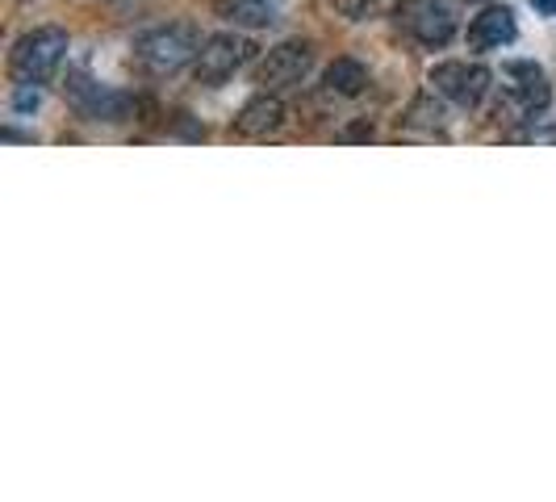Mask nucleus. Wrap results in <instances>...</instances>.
Returning a JSON list of instances; mask_svg holds the SVG:
<instances>
[{
	"instance_id": "f257e3e1",
	"label": "nucleus",
	"mask_w": 556,
	"mask_h": 502,
	"mask_svg": "<svg viewBox=\"0 0 556 502\" xmlns=\"http://www.w3.org/2000/svg\"><path fill=\"white\" fill-rule=\"evenodd\" d=\"M201 29L193 22H172V26L147 29L135 42V59L147 76H176L180 67L197 63L201 55Z\"/></svg>"
},
{
	"instance_id": "f03ea898",
	"label": "nucleus",
	"mask_w": 556,
	"mask_h": 502,
	"mask_svg": "<svg viewBox=\"0 0 556 502\" xmlns=\"http://www.w3.org/2000/svg\"><path fill=\"white\" fill-rule=\"evenodd\" d=\"M63 55H67V29L42 26L13 42V51H9V72H13V80L47 84L51 76H59Z\"/></svg>"
},
{
	"instance_id": "7ed1b4c3",
	"label": "nucleus",
	"mask_w": 556,
	"mask_h": 502,
	"mask_svg": "<svg viewBox=\"0 0 556 502\" xmlns=\"http://www.w3.org/2000/svg\"><path fill=\"white\" fill-rule=\"evenodd\" d=\"M63 97L72 101V110L88 117V122H130L135 117V97L117 92V88H105L101 80H92L88 72L72 67L63 76Z\"/></svg>"
},
{
	"instance_id": "20e7f679",
	"label": "nucleus",
	"mask_w": 556,
	"mask_h": 502,
	"mask_svg": "<svg viewBox=\"0 0 556 502\" xmlns=\"http://www.w3.org/2000/svg\"><path fill=\"white\" fill-rule=\"evenodd\" d=\"M255 55V47H251L243 34H210L205 42H201V55L193 63V76L197 84H205V88H218L226 84L235 72H243Z\"/></svg>"
},
{
	"instance_id": "39448f33",
	"label": "nucleus",
	"mask_w": 556,
	"mask_h": 502,
	"mask_svg": "<svg viewBox=\"0 0 556 502\" xmlns=\"http://www.w3.org/2000/svg\"><path fill=\"white\" fill-rule=\"evenodd\" d=\"M431 92L435 97H444L447 105H456V110H477L481 101H485V92H490V67H481V63H440V67H431Z\"/></svg>"
},
{
	"instance_id": "423d86ee",
	"label": "nucleus",
	"mask_w": 556,
	"mask_h": 502,
	"mask_svg": "<svg viewBox=\"0 0 556 502\" xmlns=\"http://www.w3.org/2000/svg\"><path fill=\"white\" fill-rule=\"evenodd\" d=\"M397 29H406L422 47H447L456 34V4L452 0H402Z\"/></svg>"
},
{
	"instance_id": "0eeeda50",
	"label": "nucleus",
	"mask_w": 556,
	"mask_h": 502,
	"mask_svg": "<svg viewBox=\"0 0 556 502\" xmlns=\"http://www.w3.org/2000/svg\"><path fill=\"white\" fill-rule=\"evenodd\" d=\"M314 72V47L309 42H280L255 63L260 92H289Z\"/></svg>"
},
{
	"instance_id": "6e6552de",
	"label": "nucleus",
	"mask_w": 556,
	"mask_h": 502,
	"mask_svg": "<svg viewBox=\"0 0 556 502\" xmlns=\"http://www.w3.org/2000/svg\"><path fill=\"white\" fill-rule=\"evenodd\" d=\"M502 101L510 105V113H519V117H535V113L548 110L553 88H548L544 67H540V63H528V59L506 63V67H502Z\"/></svg>"
},
{
	"instance_id": "1a4fd4ad",
	"label": "nucleus",
	"mask_w": 556,
	"mask_h": 502,
	"mask_svg": "<svg viewBox=\"0 0 556 502\" xmlns=\"http://www.w3.org/2000/svg\"><path fill=\"white\" fill-rule=\"evenodd\" d=\"M280 126H285V101H280L277 92L251 97L248 105H243V113L235 117V130L243 139H268V135H277Z\"/></svg>"
},
{
	"instance_id": "9d476101",
	"label": "nucleus",
	"mask_w": 556,
	"mask_h": 502,
	"mask_svg": "<svg viewBox=\"0 0 556 502\" xmlns=\"http://www.w3.org/2000/svg\"><path fill=\"white\" fill-rule=\"evenodd\" d=\"M515 13L510 9H485V13H477L473 26H469V47L473 51H498V47H510L515 42Z\"/></svg>"
},
{
	"instance_id": "9b49d317",
	"label": "nucleus",
	"mask_w": 556,
	"mask_h": 502,
	"mask_svg": "<svg viewBox=\"0 0 556 502\" xmlns=\"http://www.w3.org/2000/svg\"><path fill=\"white\" fill-rule=\"evenodd\" d=\"M214 13L235 29H268L280 22V0H214Z\"/></svg>"
},
{
	"instance_id": "f8f14e48",
	"label": "nucleus",
	"mask_w": 556,
	"mask_h": 502,
	"mask_svg": "<svg viewBox=\"0 0 556 502\" xmlns=\"http://www.w3.org/2000/svg\"><path fill=\"white\" fill-rule=\"evenodd\" d=\"M323 84H327L331 97H361L364 88H368V67L356 63V59H334L331 67H327V76H323Z\"/></svg>"
},
{
	"instance_id": "ddd939ff",
	"label": "nucleus",
	"mask_w": 556,
	"mask_h": 502,
	"mask_svg": "<svg viewBox=\"0 0 556 502\" xmlns=\"http://www.w3.org/2000/svg\"><path fill=\"white\" fill-rule=\"evenodd\" d=\"M406 122L427 126V130L435 135V130L444 126V110H440V105H431V97H422V101H415V105H410V117H406Z\"/></svg>"
},
{
	"instance_id": "4468645a",
	"label": "nucleus",
	"mask_w": 556,
	"mask_h": 502,
	"mask_svg": "<svg viewBox=\"0 0 556 502\" xmlns=\"http://www.w3.org/2000/svg\"><path fill=\"white\" fill-rule=\"evenodd\" d=\"M42 105V84H17V92H13V113H34Z\"/></svg>"
},
{
	"instance_id": "2eb2a0df",
	"label": "nucleus",
	"mask_w": 556,
	"mask_h": 502,
	"mask_svg": "<svg viewBox=\"0 0 556 502\" xmlns=\"http://www.w3.org/2000/svg\"><path fill=\"white\" fill-rule=\"evenodd\" d=\"M331 4L348 17V22H364V17L377 9V0H331Z\"/></svg>"
},
{
	"instance_id": "dca6fc26",
	"label": "nucleus",
	"mask_w": 556,
	"mask_h": 502,
	"mask_svg": "<svg viewBox=\"0 0 556 502\" xmlns=\"http://www.w3.org/2000/svg\"><path fill=\"white\" fill-rule=\"evenodd\" d=\"M523 142H556V130H528Z\"/></svg>"
},
{
	"instance_id": "f3484780",
	"label": "nucleus",
	"mask_w": 556,
	"mask_h": 502,
	"mask_svg": "<svg viewBox=\"0 0 556 502\" xmlns=\"http://www.w3.org/2000/svg\"><path fill=\"white\" fill-rule=\"evenodd\" d=\"M531 9L544 13V17H556V0H531Z\"/></svg>"
}]
</instances>
